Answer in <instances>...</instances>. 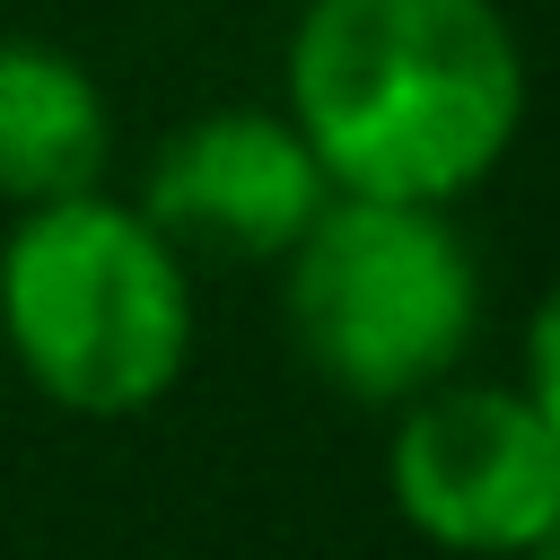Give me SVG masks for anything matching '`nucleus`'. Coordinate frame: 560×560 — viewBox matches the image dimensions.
I'll list each match as a JSON object with an SVG mask.
<instances>
[{"instance_id":"obj_1","label":"nucleus","mask_w":560,"mask_h":560,"mask_svg":"<svg viewBox=\"0 0 560 560\" xmlns=\"http://www.w3.org/2000/svg\"><path fill=\"white\" fill-rule=\"evenodd\" d=\"M525 105L534 70L499 0H298L280 114L332 192L455 210L508 166Z\"/></svg>"},{"instance_id":"obj_2","label":"nucleus","mask_w":560,"mask_h":560,"mask_svg":"<svg viewBox=\"0 0 560 560\" xmlns=\"http://www.w3.org/2000/svg\"><path fill=\"white\" fill-rule=\"evenodd\" d=\"M192 254L122 192H61L0 236V350L70 420H131L192 368Z\"/></svg>"},{"instance_id":"obj_3","label":"nucleus","mask_w":560,"mask_h":560,"mask_svg":"<svg viewBox=\"0 0 560 560\" xmlns=\"http://www.w3.org/2000/svg\"><path fill=\"white\" fill-rule=\"evenodd\" d=\"M271 271L306 376L359 411L429 394L481 341V262L438 201L332 192Z\"/></svg>"},{"instance_id":"obj_4","label":"nucleus","mask_w":560,"mask_h":560,"mask_svg":"<svg viewBox=\"0 0 560 560\" xmlns=\"http://www.w3.org/2000/svg\"><path fill=\"white\" fill-rule=\"evenodd\" d=\"M394 516L455 560H525L560 516V438L508 376H438L385 429Z\"/></svg>"},{"instance_id":"obj_5","label":"nucleus","mask_w":560,"mask_h":560,"mask_svg":"<svg viewBox=\"0 0 560 560\" xmlns=\"http://www.w3.org/2000/svg\"><path fill=\"white\" fill-rule=\"evenodd\" d=\"M324 201L332 184L280 105H210L175 122L140 175L149 228L219 262H280Z\"/></svg>"},{"instance_id":"obj_6","label":"nucleus","mask_w":560,"mask_h":560,"mask_svg":"<svg viewBox=\"0 0 560 560\" xmlns=\"http://www.w3.org/2000/svg\"><path fill=\"white\" fill-rule=\"evenodd\" d=\"M114 166V105L96 70L44 35H0V201L35 210L96 192Z\"/></svg>"},{"instance_id":"obj_7","label":"nucleus","mask_w":560,"mask_h":560,"mask_svg":"<svg viewBox=\"0 0 560 560\" xmlns=\"http://www.w3.org/2000/svg\"><path fill=\"white\" fill-rule=\"evenodd\" d=\"M516 385H525V402L551 420V438H560V280L534 298V315H525V341H516Z\"/></svg>"},{"instance_id":"obj_8","label":"nucleus","mask_w":560,"mask_h":560,"mask_svg":"<svg viewBox=\"0 0 560 560\" xmlns=\"http://www.w3.org/2000/svg\"><path fill=\"white\" fill-rule=\"evenodd\" d=\"M525 560H560V516H551V525H542V542H534V551H525Z\"/></svg>"},{"instance_id":"obj_9","label":"nucleus","mask_w":560,"mask_h":560,"mask_svg":"<svg viewBox=\"0 0 560 560\" xmlns=\"http://www.w3.org/2000/svg\"><path fill=\"white\" fill-rule=\"evenodd\" d=\"M289 9H298V0H289Z\"/></svg>"}]
</instances>
